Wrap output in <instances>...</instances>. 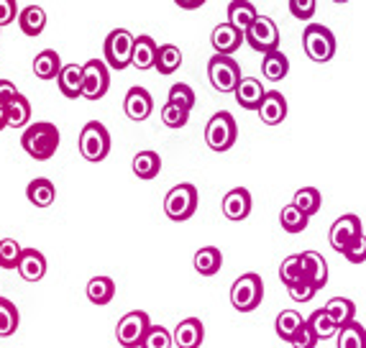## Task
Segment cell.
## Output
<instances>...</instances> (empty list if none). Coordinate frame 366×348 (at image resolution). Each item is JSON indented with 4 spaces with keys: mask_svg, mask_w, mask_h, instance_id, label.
Here are the masks:
<instances>
[{
    "mask_svg": "<svg viewBox=\"0 0 366 348\" xmlns=\"http://www.w3.org/2000/svg\"><path fill=\"white\" fill-rule=\"evenodd\" d=\"M21 146L29 154L31 159L46 161L51 159L59 149V129L49 121H39L26 126V131L21 134Z\"/></svg>",
    "mask_w": 366,
    "mask_h": 348,
    "instance_id": "cell-1",
    "label": "cell"
},
{
    "mask_svg": "<svg viewBox=\"0 0 366 348\" xmlns=\"http://www.w3.org/2000/svg\"><path fill=\"white\" fill-rule=\"evenodd\" d=\"M134 46H136V36L131 31H126V29L110 31L103 44V54H105L108 69L121 72V69L129 67L131 61H134Z\"/></svg>",
    "mask_w": 366,
    "mask_h": 348,
    "instance_id": "cell-2",
    "label": "cell"
},
{
    "mask_svg": "<svg viewBox=\"0 0 366 348\" xmlns=\"http://www.w3.org/2000/svg\"><path fill=\"white\" fill-rule=\"evenodd\" d=\"M236 139H238L236 118H233L228 110L215 113L208 121V126H205V144H208L210 151H218V154L228 151V149L236 144Z\"/></svg>",
    "mask_w": 366,
    "mask_h": 348,
    "instance_id": "cell-3",
    "label": "cell"
},
{
    "mask_svg": "<svg viewBox=\"0 0 366 348\" xmlns=\"http://www.w3.org/2000/svg\"><path fill=\"white\" fill-rule=\"evenodd\" d=\"M197 210V189L195 184L182 182L174 184V187L167 192L164 197V213L169 220L174 223H182V220H189Z\"/></svg>",
    "mask_w": 366,
    "mask_h": 348,
    "instance_id": "cell-4",
    "label": "cell"
},
{
    "mask_svg": "<svg viewBox=\"0 0 366 348\" xmlns=\"http://www.w3.org/2000/svg\"><path fill=\"white\" fill-rule=\"evenodd\" d=\"M264 299V282L259 274L249 272V274H241L231 287V305L238 312H251L262 305Z\"/></svg>",
    "mask_w": 366,
    "mask_h": 348,
    "instance_id": "cell-5",
    "label": "cell"
},
{
    "mask_svg": "<svg viewBox=\"0 0 366 348\" xmlns=\"http://www.w3.org/2000/svg\"><path fill=\"white\" fill-rule=\"evenodd\" d=\"M302 49L312 61H330L336 54V36L323 24H310L302 31Z\"/></svg>",
    "mask_w": 366,
    "mask_h": 348,
    "instance_id": "cell-6",
    "label": "cell"
},
{
    "mask_svg": "<svg viewBox=\"0 0 366 348\" xmlns=\"http://www.w3.org/2000/svg\"><path fill=\"white\" fill-rule=\"evenodd\" d=\"M79 154L87 161H103L110 154V134L100 121L85 123V129L79 131Z\"/></svg>",
    "mask_w": 366,
    "mask_h": 348,
    "instance_id": "cell-7",
    "label": "cell"
},
{
    "mask_svg": "<svg viewBox=\"0 0 366 348\" xmlns=\"http://www.w3.org/2000/svg\"><path fill=\"white\" fill-rule=\"evenodd\" d=\"M152 318L144 310H131L126 312L116 325V338L123 348H139L147 338L149 328H152Z\"/></svg>",
    "mask_w": 366,
    "mask_h": 348,
    "instance_id": "cell-8",
    "label": "cell"
},
{
    "mask_svg": "<svg viewBox=\"0 0 366 348\" xmlns=\"http://www.w3.org/2000/svg\"><path fill=\"white\" fill-rule=\"evenodd\" d=\"M208 77H210V85L218 92H236V87L244 80L238 61L233 56H220V54L210 56Z\"/></svg>",
    "mask_w": 366,
    "mask_h": 348,
    "instance_id": "cell-9",
    "label": "cell"
},
{
    "mask_svg": "<svg viewBox=\"0 0 366 348\" xmlns=\"http://www.w3.org/2000/svg\"><path fill=\"white\" fill-rule=\"evenodd\" d=\"M110 87V69L103 59H90L82 64V98L100 100Z\"/></svg>",
    "mask_w": 366,
    "mask_h": 348,
    "instance_id": "cell-10",
    "label": "cell"
},
{
    "mask_svg": "<svg viewBox=\"0 0 366 348\" xmlns=\"http://www.w3.org/2000/svg\"><path fill=\"white\" fill-rule=\"evenodd\" d=\"M364 236V226H361V218L354 213L348 215H341V218L330 226V233H328V241L330 246H333V251H338V254H346L351 246L356 244V241Z\"/></svg>",
    "mask_w": 366,
    "mask_h": 348,
    "instance_id": "cell-11",
    "label": "cell"
},
{
    "mask_svg": "<svg viewBox=\"0 0 366 348\" xmlns=\"http://www.w3.org/2000/svg\"><path fill=\"white\" fill-rule=\"evenodd\" d=\"M246 44L259 54L280 51V29L269 16H259L257 24L246 31Z\"/></svg>",
    "mask_w": 366,
    "mask_h": 348,
    "instance_id": "cell-12",
    "label": "cell"
},
{
    "mask_svg": "<svg viewBox=\"0 0 366 348\" xmlns=\"http://www.w3.org/2000/svg\"><path fill=\"white\" fill-rule=\"evenodd\" d=\"M246 41V34H241V31H236L231 24H220L213 29V34H210V44H213V49L218 51L220 56H231L233 51L241 49V44Z\"/></svg>",
    "mask_w": 366,
    "mask_h": 348,
    "instance_id": "cell-13",
    "label": "cell"
},
{
    "mask_svg": "<svg viewBox=\"0 0 366 348\" xmlns=\"http://www.w3.org/2000/svg\"><path fill=\"white\" fill-rule=\"evenodd\" d=\"M123 110L131 121H147L154 110V98L144 87H131L126 92V100H123Z\"/></svg>",
    "mask_w": 366,
    "mask_h": 348,
    "instance_id": "cell-14",
    "label": "cell"
},
{
    "mask_svg": "<svg viewBox=\"0 0 366 348\" xmlns=\"http://www.w3.org/2000/svg\"><path fill=\"white\" fill-rule=\"evenodd\" d=\"M172 338L177 348H200L205 341V328H202L200 318H184L177 323Z\"/></svg>",
    "mask_w": 366,
    "mask_h": 348,
    "instance_id": "cell-15",
    "label": "cell"
},
{
    "mask_svg": "<svg viewBox=\"0 0 366 348\" xmlns=\"http://www.w3.org/2000/svg\"><path fill=\"white\" fill-rule=\"evenodd\" d=\"M220 208H223V215L228 220H246L251 213V192L246 187H233L223 202H220Z\"/></svg>",
    "mask_w": 366,
    "mask_h": 348,
    "instance_id": "cell-16",
    "label": "cell"
},
{
    "mask_svg": "<svg viewBox=\"0 0 366 348\" xmlns=\"http://www.w3.org/2000/svg\"><path fill=\"white\" fill-rule=\"evenodd\" d=\"M259 118H262V123H267V126H277V123H282L285 118H287V100H285V95L277 90H267V95H264L262 105H259Z\"/></svg>",
    "mask_w": 366,
    "mask_h": 348,
    "instance_id": "cell-17",
    "label": "cell"
},
{
    "mask_svg": "<svg viewBox=\"0 0 366 348\" xmlns=\"http://www.w3.org/2000/svg\"><path fill=\"white\" fill-rule=\"evenodd\" d=\"M257 19L259 11L249 0H233V3H228V24L236 31H241V34H246L251 26L257 24Z\"/></svg>",
    "mask_w": 366,
    "mask_h": 348,
    "instance_id": "cell-18",
    "label": "cell"
},
{
    "mask_svg": "<svg viewBox=\"0 0 366 348\" xmlns=\"http://www.w3.org/2000/svg\"><path fill=\"white\" fill-rule=\"evenodd\" d=\"M302 257V277L315 284V289H323L328 284V264L317 251H305Z\"/></svg>",
    "mask_w": 366,
    "mask_h": 348,
    "instance_id": "cell-19",
    "label": "cell"
},
{
    "mask_svg": "<svg viewBox=\"0 0 366 348\" xmlns=\"http://www.w3.org/2000/svg\"><path fill=\"white\" fill-rule=\"evenodd\" d=\"M264 95H267V90H264L262 80H257V77H244L241 85L236 87V103L244 110H259Z\"/></svg>",
    "mask_w": 366,
    "mask_h": 348,
    "instance_id": "cell-20",
    "label": "cell"
},
{
    "mask_svg": "<svg viewBox=\"0 0 366 348\" xmlns=\"http://www.w3.org/2000/svg\"><path fill=\"white\" fill-rule=\"evenodd\" d=\"M19 274L24 277L26 282H39L46 274V259H44L41 251L36 249H24L19 262Z\"/></svg>",
    "mask_w": 366,
    "mask_h": 348,
    "instance_id": "cell-21",
    "label": "cell"
},
{
    "mask_svg": "<svg viewBox=\"0 0 366 348\" xmlns=\"http://www.w3.org/2000/svg\"><path fill=\"white\" fill-rule=\"evenodd\" d=\"M56 85L64 98H82V64H64L56 77Z\"/></svg>",
    "mask_w": 366,
    "mask_h": 348,
    "instance_id": "cell-22",
    "label": "cell"
},
{
    "mask_svg": "<svg viewBox=\"0 0 366 348\" xmlns=\"http://www.w3.org/2000/svg\"><path fill=\"white\" fill-rule=\"evenodd\" d=\"M157 54H159V46L152 36H136V46H134V64L136 69L141 72H147V69H154L157 67Z\"/></svg>",
    "mask_w": 366,
    "mask_h": 348,
    "instance_id": "cell-23",
    "label": "cell"
},
{
    "mask_svg": "<svg viewBox=\"0 0 366 348\" xmlns=\"http://www.w3.org/2000/svg\"><path fill=\"white\" fill-rule=\"evenodd\" d=\"M26 197H29V202L36 205V208H49L56 197V187L51 179L36 177V179H31L29 187H26Z\"/></svg>",
    "mask_w": 366,
    "mask_h": 348,
    "instance_id": "cell-24",
    "label": "cell"
},
{
    "mask_svg": "<svg viewBox=\"0 0 366 348\" xmlns=\"http://www.w3.org/2000/svg\"><path fill=\"white\" fill-rule=\"evenodd\" d=\"M61 72V59L54 49H44L34 59V74L39 80H56Z\"/></svg>",
    "mask_w": 366,
    "mask_h": 348,
    "instance_id": "cell-25",
    "label": "cell"
},
{
    "mask_svg": "<svg viewBox=\"0 0 366 348\" xmlns=\"http://www.w3.org/2000/svg\"><path fill=\"white\" fill-rule=\"evenodd\" d=\"M46 26V11L41 6H26L19 13V29L24 31L26 36H39Z\"/></svg>",
    "mask_w": 366,
    "mask_h": 348,
    "instance_id": "cell-26",
    "label": "cell"
},
{
    "mask_svg": "<svg viewBox=\"0 0 366 348\" xmlns=\"http://www.w3.org/2000/svg\"><path fill=\"white\" fill-rule=\"evenodd\" d=\"M192 264H195V269L202 277H213V274H218L220 267H223V254H220V249H215V246H202L195 254V259H192Z\"/></svg>",
    "mask_w": 366,
    "mask_h": 348,
    "instance_id": "cell-27",
    "label": "cell"
},
{
    "mask_svg": "<svg viewBox=\"0 0 366 348\" xmlns=\"http://www.w3.org/2000/svg\"><path fill=\"white\" fill-rule=\"evenodd\" d=\"M113 297H116V282L110 277H92L87 282V299L92 305H108Z\"/></svg>",
    "mask_w": 366,
    "mask_h": 348,
    "instance_id": "cell-28",
    "label": "cell"
},
{
    "mask_svg": "<svg viewBox=\"0 0 366 348\" xmlns=\"http://www.w3.org/2000/svg\"><path fill=\"white\" fill-rule=\"evenodd\" d=\"M325 312H328L330 320H333L338 328H343V325H348L356 318V305L348 297H333L325 302Z\"/></svg>",
    "mask_w": 366,
    "mask_h": 348,
    "instance_id": "cell-29",
    "label": "cell"
},
{
    "mask_svg": "<svg viewBox=\"0 0 366 348\" xmlns=\"http://www.w3.org/2000/svg\"><path fill=\"white\" fill-rule=\"evenodd\" d=\"M262 72L269 82H280L287 77L290 72V59L282 51H272V54H264L262 59Z\"/></svg>",
    "mask_w": 366,
    "mask_h": 348,
    "instance_id": "cell-30",
    "label": "cell"
},
{
    "mask_svg": "<svg viewBox=\"0 0 366 348\" xmlns=\"http://www.w3.org/2000/svg\"><path fill=\"white\" fill-rule=\"evenodd\" d=\"M305 325V320H302V315H300L297 310H282L280 315H277V336L282 338V341L292 343V338L297 336V330Z\"/></svg>",
    "mask_w": 366,
    "mask_h": 348,
    "instance_id": "cell-31",
    "label": "cell"
},
{
    "mask_svg": "<svg viewBox=\"0 0 366 348\" xmlns=\"http://www.w3.org/2000/svg\"><path fill=\"white\" fill-rule=\"evenodd\" d=\"M134 174L139 179H154L162 171V156L157 151H141L134 156Z\"/></svg>",
    "mask_w": 366,
    "mask_h": 348,
    "instance_id": "cell-32",
    "label": "cell"
},
{
    "mask_svg": "<svg viewBox=\"0 0 366 348\" xmlns=\"http://www.w3.org/2000/svg\"><path fill=\"white\" fill-rule=\"evenodd\" d=\"M292 205L302 215L310 218V215H315L317 210H320V205H323V195H320V189H315V187H302L292 195Z\"/></svg>",
    "mask_w": 366,
    "mask_h": 348,
    "instance_id": "cell-33",
    "label": "cell"
},
{
    "mask_svg": "<svg viewBox=\"0 0 366 348\" xmlns=\"http://www.w3.org/2000/svg\"><path fill=\"white\" fill-rule=\"evenodd\" d=\"M6 116H8V126L13 129H24L26 123L31 121V103L26 95H16L11 103L6 105Z\"/></svg>",
    "mask_w": 366,
    "mask_h": 348,
    "instance_id": "cell-34",
    "label": "cell"
},
{
    "mask_svg": "<svg viewBox=\"0 0 366 348\" xmlns=\"http://www.w3.org/2000/svg\"><path fill=\"white\" fill-rule=\"evenodd\" d=\"M336 336H338V348H366V330L356 320L338 328Z\"/></svg>",
    "mask_w": 366,
    "mask_h": 348,
    "instance_id": "cell-35",
    "label": "cell"
},
{
    "mask_svg": "<svg viewBox=\"0 0 366 348\" xmlns=\"http://www.w3.org/2000/svg\"><path fill=\"white\" fill-rule=\"evenodd\" d=\"M179 64H182V51L174 46V44H164V46H159V54H157V72L159 74H172L177 72Z\"/></svg>",
    "mask_w": 366,
    "mask_h": 348,
    "instance_id": "cell-36",
    "label": "cell"
},
{
    "mask_svg": "<svg viewBox=\"0 0 366 348\" xmlns=\"http://www.w3.org/2000/svg\"><path fill=\"white\" fill-rule=\"evenodd\" d=\"M307 325H310V330L315 333L317 341H325V338L336 336L338 333V325L330 320V315L325 312V307H320V310L312 312L310 318H307Z\"/></svg>",
    "mask_w": 366,
    "mask_h": 348,
    "instance_id": "cell-37",
    "label": "cell"
},
{
    "mask_svg": "<svg viewBox=\"0 0 366 348\" xmlns=\"http://www.w3.org/2000/svg\"><path fill=\"white\" fill-rule=\"evenodd\" d=\"M19 310L8 297H0V338H8L19 330Z\"/></svg>",
    "mask_w": 366,
    "mask_h": 348,
    "instance_id": "cell-38",
    "label": "cell"
},
{
    "mask_svg": "<svg viewBox=\"0 0 366 348\" xmlns=\"http://www.w3.org/2000/svg\"><path fill=\"white\" fill-rule=\"evenodd\" d=\"M280 223H282V228H285L287 233H302L307 228V223H310V218L300 213L292 202H290V205H285V208H282Z\"/></svg>",
    "mask_w": 366,
    "mask_h": 348,
    "instance_id": "cell-39",
    "label": "cell"
},
{
    "mask_svg": "<svg viewBox=\"0 0 366 348\" xmlns=\"http://www.w3.org/2000/svg\"><path fill=\"white\" fill-rule=\"evenodd\" d=\"M169 105H174V108H182L184 113H189V110L195 108V90L189 85H184V82H177V85L169 87V100H167Z\"/></svg>",
    "mask_w": 366,
    "mask_h": 348,
    "instance_id": "cell-40",
    "label": "cell"
},
{
    "mask_svg": "<svg viewBox=\"0 0 366 348\" xmlns=\"http://www.w3.org/2000/svg\"><path fill=\"white\" fill-rule=\"evenodd\" d=\"M21 254L24 249L16 239H0V269H19Z\"/></svg>",
    "mask_w": 366,
    "mask_h": 348,
    "instance_id": "cell-41",
    "label": "cell"
},
{
    "mask_svg": "<svg viewBox=\"0 0 366 348\" xmlns=\"http://www.w3.org/2000/svg\"><path fill=\"white\" fill-rule=\"evenodd\" d=\"M280 279H282V284H285V287H292V284H297V282L302 279V257H300V254L287 257L285 262H282Z\"/></svg>",
    "mask_w": 366,
    "mask_h": 348,
    "instance_id": "cell-42",
    "label": "cell"
},
{
    "mask_svg": "<svg viewBox=\"0 0 366 348\" xmlns=\"http://www.w3.org/2000/svg\"><path fill=\"white\" fill-rule=\"evenodd\" d=\"M172 343H174V338L164 325H152L141 348H172Z\"/></svg>",
    "mask_w": 366,
    "mask_h": 348,
    "instance_id": "cell-43",
    "label": "cell"
},
{
    "mask_svg": "<svg viewBox=\"0 0 366 348\" xmlns=\"http://www.w3.org/2000/svg\"><path fill=\"white\" fill-rule=\"evenodd\" d=\"M189 121V113H184L182 108H174V105L167 103L164 108H162V123H164L167 129H184Z\"/></svg>",
    "mask_w": 366,
    "mask_h": 348,
    "instance_id": "cell-44",
    "label": "cell"
},
{
    "mask_svg": "<svg viewBox=\"0 0 366 348\" xmlns=\"http://www.w3.org/2000/svg\"><path fill=\"white\" fill-rule=\"evenodd\" d=\"M287 292H290V297H292L295 302H310V299L315 297L317 289H315V284H312L310 279H305V277H302L297 284L287 287Z\"/></svg>",
    "mask_w": 366,
    "mask_h": 348,
    "instance_id": "cell-45",
    "label": "cell"
},
{
    "mask_svg": "<svg viewBox=\"0 0 366 348\" xmlns=\"http://www.w3.org/2000/svg\"><path fill=\"white\" fill-rule=\"evenodd\" d=\"M315 8H317L315 0H290V11H292V16L300 21H310Z\"/></svg>",
    "mask_w": 366,
    "mask_h": 348,
    "instance_id": "cell-46",
    "label": "cell"
},
{
    "mask_svg": "<svg viewBox=\"0 0 366 348\" xmlns=\"http://www.w3.org/2000/svg\"><path fill=\"white\" fill-rule=\"evenodd\" d=\"M315 346H317V338L305 320V325H302V328L297 330V336L292 338V348H315Z\"/></svg>",
    "mask_w": 366,
    "mask_h": 348,
    "instance_id": "cell-47",
    "label": "cell"
},
{
    "mask_svg": "<svg viewBox=\"0 0 366 348\" xmlns=\"http://www.w3.org/2000/svg\"><path fill=\"white\" fill-rule=\"evenodd\" d=\"M19 6H16V0H0V26H8L16 21L19 16Z\"/></svg>",
    "mask_w": 366,
    "mask_h": 348,
    "instance_id": "cell-48",
    "label": "cell"
},
{
    "mask_svg": "<svg viewBox=\"0 0 366 348\" xmlns=\"http://www.w3.org/2000/svg\"><path fill=\"white\" fill-rule=\"evenodd\" d=\"M343 257H346L351 264H364L366 262V236H361V239L356 241V244L351 246V249H348Z\"/></svg>",
    "mask_w": 366,
    "mask_h": 348,
    "instance_id": "cell-49",
    "label": "cell"
},
{
    "mask_svg": "<svg viewBox=\"0 0 366 348\" xmlns=\"http://www.w3.org/2000/svg\"><path fill=\"white\" fill-rule=\"evenodd\" d=\"M16 95H19V87L13 85L11 80H0V108H6Z\"/></svg>",
    "mask_w": 366,
    "mask_h": 348,
    "instance_id": "cell-50",
    "label": "cell"
},
{
    "mask_svg": "<svg viewBox=\"0 0 366 348\" xmlns=\"http://www.w3.org/2000/svg\"><path fill=\"white\" fill-rule=\"evenodd\" d=\"M177 6L179 8H200L202 0H177Z\"/></svg>",
    "mask_w": 366,
    "mask_h": 348,
    "instance_id": "cell-51",
    "label": "cell"
},
{
    "mask_svg": "<svg viewBox=\"0 0 366 348\" xmlns=\"http://www.w3.org/2000/svg\"><path fill=\"white\" fill-rule=\"evenodd\" d=\"M8 126V116H6V108H0V131Z\"/></svg>",
    "mask_w": 366,
    "mask_h": 348,
    "instance_id": "cell-52",
    "label": "cell"
}]
</instances>
